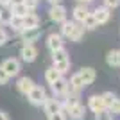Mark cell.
Here are the masks:
<instances>
[{
  "label": "cell",
  "mask_w": 120,
  "mask_h": 120,
  "mask_svg": "<svg viewBox=\"0 0 120 120\" xmlns=\"http://www.w3.org/2000/svg\"><path fill=\"white\" fill-rule=\"evenodd\" d=\"M27 99H29V102H30L32 106H43V104H45V100H47V91H45V88L36 84L34 88L27 93Z\"/></svg>",
  "instance_id": "6da1fadb"
},
{
  "label": "cell",
  "mask_w": 120,
  "mask_h": 120,
  "mask_svg": "<svg viewBox=\"0 0 120 120\" xmlns=\"http://www.w3.org/2000/svg\"><path fill=\"white\" fill-rule=\"evenodd\" d=\"M41 34H43V29L41 27H34V29H23L22 30V40H23V45H32L36 40H40Z\"/></svg>",
  "instance_id": "7a4b0ae2"
},
{
  "label": "cell",
  "mask_w": 120,
  "mask_h": 120,
  "mask_svg": "<svg viewBox=\"0 0 120 120\" xmlns=\"http://www.w3.org/2000/svg\"><path fill=\"white\" fill-rule=\"evenodd\" d=\"M77 75H79L81 82H82V86H90L93 81H95L97 74H95V68H91V66H84V68H81L79 72H77Z\"/></svg>",
  "instance_id": "3957f363"
},
{
  "label": "cell",
  "mask_w": 120,
  "mask_h": 120,
  "mask_svg": "<svg viewBox=\"0 0 120 120\" xmlns=\"http://www.w3.org/2000/svg\"><path fill=\"white\" fill-rule=\"evenodd\" d=\"M49 15H50V20L56 22V23H63L66 20V9H65V5H61V4L52 5Z\"/></svg>",
  "instance_id": "277c9868"
},
{
  "label": "cell",
  "mask_w": 120,
  "mask_h": 120,
  "mask_svg": "<svg viewBox=\"0 0 120 120\" xmlns=\"http://www.w3.org/2000/svg\"><path fill=\"white\" fill-rule=\"evenodd\" d=\"M63 113H65L66 116H70V120H82L86 116V108L79 102V104L72 106V108H66Z\"/></svg>",
  "instance_id": "5b68a950"
},
{
  "label": "cell",
  "mask_w": 120,
  "mask_h": 120,
  "mask_svg": "<svg viewBox=\"0 0 120 120\" xmlns=\"http://www.w3.org/2000/svg\"><path fill=\"white\" fill-rule=\"evenodd\" d=\"M0 66L4 68V72L9 75V77H13V75H18V72H20V61L15 59V57H9V59H5Z\"/></svg>",
  "instance_id": "8992f818"
},
{
  "label": "cell",
  "mask_w": 120,
  "mask_h": 120,
  "mask_svg": "<svg viewBox=\"0 0 120 120\" xmlns=\"http://www.w3.org/2000/svg\"><path fill=\"white\" fill-rule=\"evenodd\" d=\"M43 109H45V115L47 116L54 115V113L61 111V100L56 99V97H47L45 104H43Z\"/></svg>",
  "instance_id": "52a82bcc"
},
{
  "label": "cell",
  "mask_w": 120,
  "mask_h": 120,
  "mask_svg": "<svg viewBox=\"0 0 120 120\" xmlns=\"http://www.w3.org/2000/svg\"><path fill=\"white\" fill-rule=\"evenodd\" d=\"M20 56L25 63H32L36 59V56H38V49L34 45H23L20 50Z\"/></svg>",
  "instance_id": "ba28073f"
},
{
  "label": "cell",
  "mask_w": 120,
  "mask_h": 120,
  "mask_svg": "<svg viewBox=\"0 0 120 120\" xmlns=\"http://www.w3.org/2000/svg\"><path fill=\"white\" fill-rule=\"evenodd\" d=\"M88 109H91L93 113H99V111H104L106 106H104V100L100 95H91L88 99Z\"/></svg>",
  "instance_id": "9c48e42d"
},
{
  "label": "cell",
  "mask_w": 120,
  "mask_h": 120,
  "mask_svg": "<svg viewBox=\"0 0 120 120\" xmlns=\"http://www.w3.org/2000/svg\"><path fill=\"white\" fill-rule=\"evenodd\" d=\"M34 81L30 79V77H20L18 79V82H16V88H18V91L20 93H23V95H27L32 88H34Z\"/></svg>",
  "instance_id": "30bf717a"
},
{
  "label": "cell",
  "mask_w": 120,
  "mask_h": 120,
  "mask_svg": "<svg viewBox=\"0 0 120 120\" xmlns=\"http://www.w3.org/2000/svg\"><path fill=\"white\" fill-rule=\"evenodd\" d=\"M47 47H49L52 52H56V50L63 49V36H61V34H56V32H52V34L49 36V40H47Z\"/></svg>",
  "instance_id": "8fae6325"
},
{
  "label": "cell",
  "mask_w": 120,
  "mask_h": 120,
  "mask_svg": "<svg viewBox=\"0 0 120 120\" xmlns=\"http://www.w3.org/2000/svg\"><path fill=\"white\" fill-rule=\"evenodd\" d=\"M91 15L95 16V20H97V23H99V25H100V23H106V22L111 18L109 9H108V7H104V5H102V7H97Z\"/></svg>",
  "instance_id": "7c38bea8"
},
{
  "label": "cell",
  "mask_w": 120,
  "mask_h": 120,
  "mask_svg": "<svg viewBox=\"0 0 120 120\" xmlns=\"http://www.w3.org/2000/svg\"><path fill=\"white\" fill-rule=\"evenodd\" d=\"M22 25H23V29H34V27H40V18H38L34 13H29L27 16L22 18Z\"/></svg>",
  "instance_id": "4fadbf2b"
},
{
  "label": "cell",
  "mask_w": 120,
  "mask_h": 120,
  "mask_svg": "<svg viewBox=\"0 0 120 120\" xmlns=\"http://www.w3.org/2000/svg\"><path fill=\"white\" fill-rule=\"evenodd\" d=\"M52 91H54V97H65V90H66V79H57L56 82H52Z\"/></svg>",
  "instance_id": "5bb4252c"
},
{
  "label": "cell",
  "mask_w": 120,
  "mask_h": 120,
  "mask_svg": "<svg viewBox=\"0 0 120 120\" xmlns=\"http://www.w3.org/2000/svg\"><path fill=\"white\" fill-rule=\"evenodd\" d=\"M88 15H90V11L86 9L84 4H79V5H75V7H74V20H75V22H81V23H82V22H84V18H86Z\"/></svg>",
  "instance_id": "9a60e30c"
},
{
  "label": "cell",
  "mask_w": 120,
  "mask_h": 120,
  "mask_svg": "<svg viewBox=\"0 0 120 120\" xmlns=\"http://www.w3.org/2000/svg\"><path fill=\"white\" fill-rule=\"evenodd\" d=\"M11 15H13V18H23V16H27L30 13L27 7H25L23 4H16V5H11Z\"/></svg>",
  "instance_id": "2e32d148"
},
{
  "label": "cell",
  "mask_w": 120,
  "mask_h": 120,
  "mask_svg": "<svg viewBox=\"0 0 120 120\" xmlns=\"http://www.w3.org/2000/svg\"><path fill=\"white\" fill-rule=\"evenodd\" d=\"M75 27H77V23H75V22H68V20H65L63 23H61V36H66V38H70V36L74 34Z\"/></svg>",
  "instance_id": "e0dca14e"
},
{
  "label": "cell",
  "mask_w": 120,
  "mask_h": 120,
  "mask_svg": "<svg viewBox=\"0 0 120 120\" xmlns=\"http://www.w3.org/2000/svg\"><path fill=\"white\" fill-rule=\"evenodd\" d=\"M106 63L109 66H120V50H109L106 56Z\"/></svg>",
  "instance_id": "ac0fdd59"
},
{
  "label": "cell",
  "mask_w": 120,
  "mask_h": 120,
  "mask_svg": "<svg viewBox=\"0 0 120 120\" xmlns=\"http://www.w3.org/2000/svg\"><path fill=\"white\" fill-rule=\"evenodd\" d=\"M61 77H63V75H61L57 70H56L54 66H50V68H47V70H45V79H47V82H49V84L56 82V81L61 79Z\"/></svg>",
  "instance_id": "d6986e66"
},
{
  "label": "cell",
  "mask_w": 120,
  "mask_h": 120,
  "mask_svg": "<svg viewBox=\"0 0 120 120\" xmlns=\"http://www.w3.org/2000/svg\"><path fill=\"white\" fill-rule=\"evenodd\" d=\"M70 57H68V52H66L65 49H59L56 50V52H52V61L54 63H61V61H68Z\"/></svg>",
  "instance_id": "ffe728a7"
},
{
  "label": "cell",
  "mask_w": 120,
  "mask_h": 120,
  "mask_svg": "<svg viewBox=\"0 0 120 120\" xmlns=\"http://www.w3.org/2000/svg\"><path fill=\"white\" fill-rule=\"evenodd\" d=\"M81 25H82L84 29H88V30H93V29H97V27H99V23H97V20H95V16L91 15V13L84 18V22H82Z\"/></svg>",
  "instance_id": "44dd1931"
},
{
  "label": "cell",
  "mask_w": 120,
  "mask_h": 120,
  "mask_svg": "<svg viewBox=\"0 0 120 120\" xmlns=\"http://www.w3.org/2000/svg\"><path fill=\"white\" fill-rule=\"evenodd\" d=\"M11 20H13V15H11V9L9 7H4V9L0 11V25L5 23V25H9Z\"/></svg>",
  "instance_id": "7402d4cb"
},
{
  "label": "cell",
  "mask_w": 120,
  "mask_h": 120,
  "mask_svg": "<svg viewBox=\"0 0 120 120\" xmlns=\"http://www.w3.org/2000/svg\"><path fill=\"white\" fill-rule=\"evenodd\" d=\"M54 68L59 72L61 75L66 74V72L70 70V59H68V61H61V63H54Z\"/></svg>",
  "instance_id": "603a6c76"
},
{
  "label": "cell",
  "mask_w": 120,
  "mask_h": 120,
  "mask_svg": "<svg viewBox=\"0 0 120 120\" xmlns=\"http://www.w3.org/2000/svg\"><path fill=\"white\" fill-rule=\"evenodd\" d=\"M100 97H102V100H104V106H106V109H108V108L111 106V102H113V100L116 99V95L113 93V91H104V93H102Z\"/></svg>",
  "instance_id": "cb8c5ba5"
},
{
  "label": "cell",
  "mask_w": 120,
  "mask_h": 120,
  "mask_svg": "<svg viewBox=\"0 0 120 120\" xmlns=\"http://www.w3.org/2000/svg\"><path fill=\"white\" fill-rule=\"evenodd\" d=\"M82 34H84V27L81 23H77V27H75V30H74V34L70 36V40L72 41H79L81 38H82Z\"/></svg>",
  "instance_id": "d4e9b609"
},
{
  "label": "cell",
  "mask_w": 120,
  "mask_h": 120,
  "mask_svg": "<svg viewBox=\"0 0 120 120\" xmlns=\"http://www.w3.org/2000/svg\"><path fill=\"white\" fill-rule=\"evenodd\" d=\"M108 111H109L111 115H120V99H115L113 102H111V106L108 108Z\"/></svg>",
  "instance_id": "484cf974"
},
{
  "label": "cell",
  "mask_w": 120,
  "mask_h": 120,
  "mask_svg": "<svg viewBox=\"0 0 120 120\" xmlns=\"http://www.w3.org/2000/svg\"><path fill=\"white\" fill-rule=\"evenodd\" d=\"M95 120H115V118H113V115H111L108 109H104V111L95 113Z\"/></svg>",
  "instance_id": "4316f807"
},
{
  "label": "cell",
  "mask_w": 120,
  "mask_h": 120,
  "mask_svg": "<svg viewBox=\"0 0 120 120\" xmlns=\"http://www.w3.org/2000/svg\"><path fill=\"white\" fill-rule=\"evenodd\" d=\"M49 120H66V115L63 113V111H57V113H54V115L47 116Z\"/></svg>",
  "instance_id": "83f0119b"
},
{
  "label": "cell",
  "mask_w": 120,
  "mask_h": 120,
  "mask_svg": "<svg viewBox=\"0 0 120 120\" xmlns=\"http://www.w3.org/2000/svg\"><path fill=\"white\" fill-rule=\"evenodd\" d=\"M118 5H120V0H104V7H108V9H113Z\"/></svg>",
  "instance_id": "f1b7e54d"
},
{
  "label": "cell",
  "mask_w": 120,
  "mask_h": 120,
  "mask_svg": "<svg viewBox=\"0 0 120 120\" xmlns=\"http://www.w3.org/2000/svg\"><path fill=\"white\" fill-rule=\"evenodd\" d=\"M7 40H9V34H7V32H5L2 27H0V47L5 45V43H7Z\"/></svg>",
  "instance_id": "f546056e"
},
{
  "label": "cell",
  "mask_w": 120,
  "mask_h": 120,
  "mask_svg": "<svg viewBox=\"0 0 120 120\" xmlns=\"http://www.w3.org/2000/svg\"><path fill=\"white\" fill-rule=\"evenodd\" d=\"M7 81H9V75L4 72V68L0 66V84H7Z\"/></svg>",
  "instance_id": "4dcf8cb0"
},
{
  "label": "cell",
  "mask_w": 120,
  "mask_h": 120,
  "mask_svg": "<svg viewBox=\"0 0 120 120\" xmlns=\"http://www.w3.org/2000/svg\"><path fill=\"white\" fill-rule=\"evenodd\" d=\"M0 4L4 5V7H7V5H11V0H0Z\"/></svg>",
  "instance_id": "1f68e13d"
},
{
  "label": "cell",
  "mask_w": 120,
  "mask_h": 120,
  "mask_svg": "<svg viewBox=\"0 0 120 120\" xmlns=\"http://www.w3.org/2000/svg\"><path fill=\"white\" fill-rule=\"evenodd\" d=\"M0 120H9V116L5 115L4 111H0Z\"/></svg>",
  "instance_id": "d6a6232c"
},
{
  "label": "cell",
  "mask_w": 120,
  "mask_h": 120,
  "mask_svg": "<svg viewBox=\"0 0 120 120\" xmlns=\"http://www.w3.org/2000/svg\"><path fill=\"white\" fill-rule=\"evenodd\" d=\"M25 0H11V5H16V4H23Z\"/></svg>",
  "instance_id": "836d02e7"
},
{
  "label": "cell",
  "mask_w": 120,
  "mask_h": 120,
  "mask_svg": "<svg viewBox=\"0 0 120 120\" xmlns=\"http://www.w3.org/2000/svg\"><path fill=\"white\" fill-rule=\"evenodd\" d=\"M49 2H50V4H52V5H56V4H59L61 0H49Z\"/></svg>",
  "instance_id": "e575fe53"
},
{
  "label": "cell",
  "mask_w": 120,
  "mask_h": 120,
  "mask_svg": "<svg viewBox=\"0 0 120 120\" xmlns=\"http://www.w3.org/2000/svg\"><path fill=\"white\" fill-rule=\"evenodd\" d=\"M79 2H91V0H79Z\"/></svg>",
  "instance_id": "d590c367"
},
{
  "label": "cell",
  "mask_w": 120,
  "mask_h": 120,
  "mask_svg": "<svg viewBox=\"0 0 120 120\" xmlns=\"http://www.w3.org/2000/svg\"><path fill=\"white\" fill-rule=\"evenodd\" d=\"M2 9H4V5H2V4H0V11H2Z\"/></svg>",
  "instance_id": "8d00e7d4"
}]
</instances>
